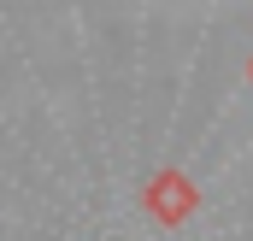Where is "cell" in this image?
<instances>
[{"mask_svg": "<svg viewBox=\"0 0 253 241\" xmlns=\"http://www.w3.org/2000/svg\"><path fill=\"white\" fill-rule=\"evenodd\" d=\"M194 206V188L183 177H159V212H165V218H183V212H189Z\"/></svg>", "mask_w": 253, "mask_h": 241, "instance_id": "6da1fadb", "label": "cell"}]
</instances>
